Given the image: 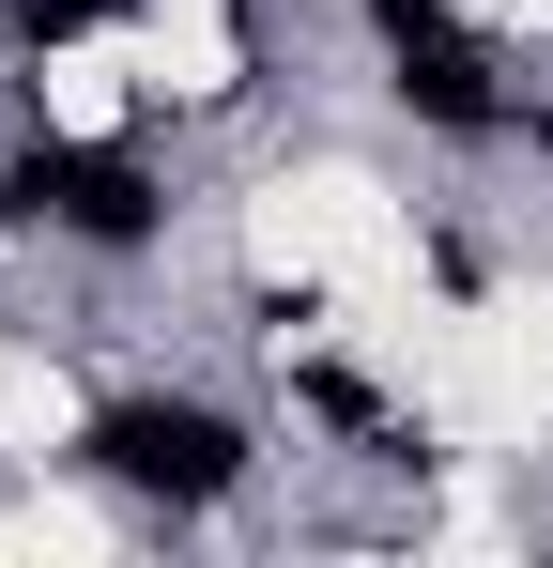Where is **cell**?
<instances>
[{
  "instance_id": "obj_1",
  "label": "cell",
  "mask_w": 553,
  "mask_h": 568,
  "mask_svg": "<svg viewBox=\"0 0 553 568\" xmlns=\"http://www.w3.org/2000/svg\"><path fill=\"white\" fill-rule=\"evenodd\" d=\"M78 476H108L123 507L200 523V507H231V491L262 476V446H247V415H215V399H184V384H123V399L78 415Z\"/></svg>"
},
{
  "instance_id": "obj_2",
  "label": "cell",
  "mask_w": 553,
  "mask_h": 568,
  "mask_svg": "<svg viewBox=\"0 0 553 568\" xmlns=\"http://www.w3.org/2000/svg\"><path fill=\"white\" fill-rule=\"evenodd\" d=\"M0 231H62L92 262H154L170 246V185L139 154H92V139H16L0 154Z\"/></svg>"
},
{
  "instance_id": "obj_3",
  "label": "cell",
  "mask_w": 553,
  "mask_h": 568,
  "mask_svg": "<svg viewBox=\"0 0 553 568\" xmlns=\"http://www.w3.org/2000/svg\"><path fill=\"white\" fill-rule=\"evenodd\" d=\"M384 93H400V123H431V139H523V93L492 78V47H461V31H415V47H384Z\"/></svg>"
},
{
  "instance_id": "obj_4",
  "label": "cell",
  "mask_w": 553,
  "mask_h": 568,
  "mask_svg": "<svg viewBox=\"0 0 553 568\" xmlns=\"http://www.w3.org/2000/svg\"><path fill=\"white\" fill-rule=\"evenodd\" d=\"M139 0H16V31L0 47H78V31H123Z\"/></svg>"
},
{
  "instance_id": "obj_5",
  "label": "cell",
  "mask_w": 553,
  "mask_h": 568,
  "mask_svg": "<svg viewBox=\"0 0 553 568\" xmlns=\"http://www.w3.org/2000/svg\"><path fill=\"white\" fill-rule=\"evenodd\" d=\"M308 415H323V430H384V399H369L354 369H308Z\"/></svg>"
},
{
  "instance_id": "obj_6",
  "label": "cell",
  "mask_w": 553,
  "mask_h": 568,
  "mask_svg": "<svg viewBox=\"0 0 553 568\" xmlns=\"http://www.w3.org/2000/svg\"><path fill=\"white\" fill-rule=\"evenodd\" d=\"M369 16V47H415V31H446V0H354Z\"/></svg>"
},
{
  "instance_id": "obj_7",
  "label": "cell",
  "mask_w": 553,
  "mask_h": 568,
  "mask_svg": "<svg viewBox=\"0 0 553 568\" xmlns=\"http://www.w3.org/2000/svg\"><path fill=\"white\" fill-rule=\"evenodd\" d=\"M523 139H539V154H553V108H523Z\"/></svg>"
}]
</instances>
